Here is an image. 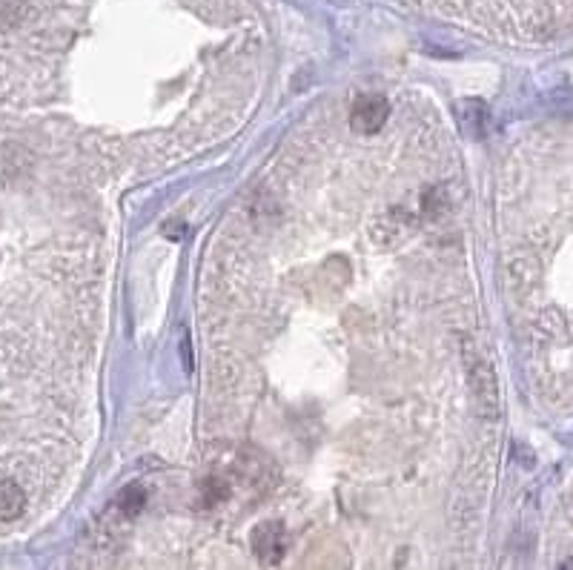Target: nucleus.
<instances>
[{"instance_id":"nucleus-6","label":"nucleus","mask_w":573,"mask_h":570,"mask_svg":"<svg viewBox=\"0 0 573 570\" xmlns=\"http://www.w3.org/2000/svg\"><path fill=\"white\" fill-rule=\"evenodd\" d=\"M146 505V493H144V487L138 484H129L124 493L118 496V508L124 516H135V513H141V508Z\"/></svg>"},{"instance_id":"nucleus-3","label":"nucleus","mask_w":573,"mask_h":570,"mask_svg":"<svg viewBox=\"0 0 573 570\" xmlns=\"http://www.w3.org/2000/svg\"><path fill=\"white\" fill-rule=\"evenodd\" d=\"M390 115V103L381 95H359L350 110V127L361 135H373L385 127Z\"/></svg>"},{"instance_id":"nucleus-1","label":"nucleus","mask_w":573,"mask_h":570,"mask_svg":"<svg viewBox=\"0 0 573 570\" xmlns=\"http://www.w3.org/2000/svg\"><path fill=\"white\" fill-rule=\"evenodd\" d=\"M468 376H470V387L476 396V407H479L487 418H494L499 413V384H496L490 361L485 356H479V352L468 350Z\"/></svg>"},{"instance_id":"nucleus-2","label":"nucleus","mask_w":573,"mask_h":570,"mask_svg":"<svg viewBox=\"0 0 573 570\" xmlns=\"http://www.w3.org/2000/svg\"><path fill=\"white\" fill-rule=\"evenodd\" d=\"M290 550V533L281 522H264L253 531V553L264 565H278Z\"/></svg>"},{"instance_id":"nucleus-5","label":"nucleus","mask_w":573,"mask_h":570,"mask_svg":"<svg viewBox=\"0 0 573 570\" xmlns=\"http://www.w3.org/2000/svg\"><path fill=\"white\" fill-rule=\"evenodd\" d=\"M459 120L470 138H482L485 124H487V106L482 101H461L459 103Z\"/></svg>"},{"instance_id":"nucleus-4","label":"nucleus","mask_w":573,"mask_h":570,"mask_svg":"<svg viewBox=\"0 0 573 570\" xmlns=\"http://www.w3.org/2000/svg\"><path fill=\"white\" fill-rule=\"evenodd\" d=\"M26 510V493L23 487L9 482V479H0V522H12Z\"/></svg>"}]
</instances>
